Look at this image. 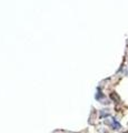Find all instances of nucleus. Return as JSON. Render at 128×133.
I'll list each match as a JSON object with an SVG mask.
<instances>
[{"label":"nucleus","mask_w":128,"mask_h":133,"mask_svg":"<svg viewBox=\"0 0 128 133\" xmlns=\"http://www.w3.org/2000/svg\"><path fill=\"white\" fill-rule=\"evenodd\" d=\"M111 125H113V128L115 130H118V129H120V128H122V125H120L119 123L115 120V119H113V124H111Z\"/></svg>","instance_id":"obj_1"},{"label":"nucleus","mask_w":128,"mask_h":133,"mask_svg":"<svg viewBox=\"0 0 128 133\" xmlns=\"http://www.w3.org/2000/svg\"><path fill=\"white\" fill-rule=\"evenodd\" d=\"M103 97H104V94L100 92V89H98V93L96 94V99H97V100H100L101 98H103Z\"/></svg>","instance_id":"obj_2"}]
</instances>
